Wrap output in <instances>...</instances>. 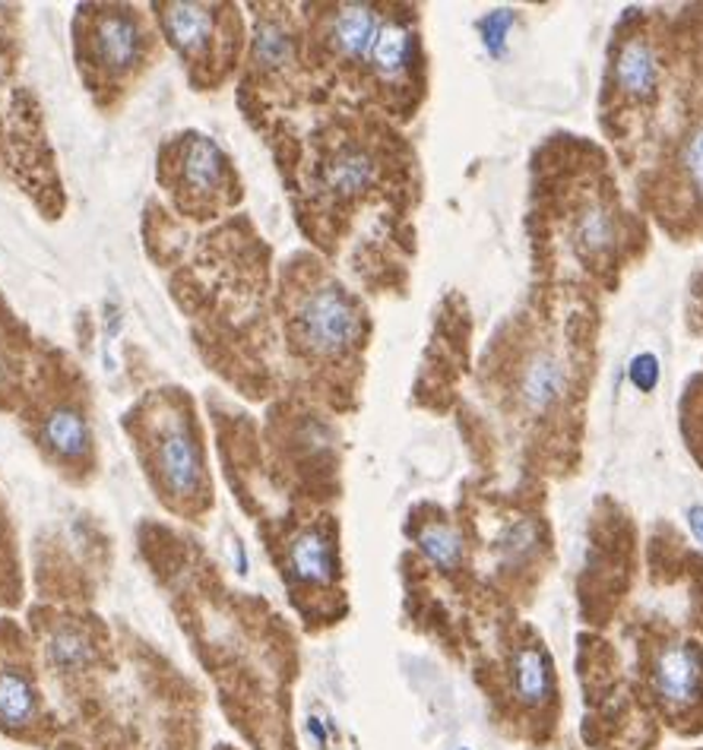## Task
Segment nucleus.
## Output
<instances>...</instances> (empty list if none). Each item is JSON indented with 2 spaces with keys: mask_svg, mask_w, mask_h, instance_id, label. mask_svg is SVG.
<instances>
[{
  "mask_svg": "<svg viewBox=\"0 0 703 750\" xmlns=\"http://www.w3.org/2000/svg\"><path fill=\"white\" fill-rule=\"evenodd\" d=\"M362 332V317L355 304L339 289H320L307 294L299 311V336L317 355H339L346 352Z\"/></svg>",
  "mask_w": 703,
  "mask_h": 750,
  "instance_id": "obj_1",
  "label": "nucleus"
},
{
  "mask_svg": "<svg viewBox=\"0 0 703 750\" xmlns=\"http://www.w3.org/2000/svg\"><path fill=\"white\" fill-rule=\"evenodd\" d=\"M656 697L671 710H688L701 700L703 655L694 643H666L653 658Z\"/></svg>",
  "mask_w": 703,
  "mask_h": 750,
  "instance_id": "obj_2",
  "label": "nucleus"
},
{
  "mask_svg": "<svg viewBox=\"0 0 703 750\" xmlns=\"http://www.w3.org/2000/svg\"><path fill=\"white\" fill-rule=\"evenodd\" d=\"M156 465L162 475V485L168 494L174 497H191L197 494L203 485V453L201 444L194 440V434L184 424H171L159 450H156Z\"/></svg>",
  "mask_w": 703,
  "mask_h": 750,
  "instance_id": "obj_3",
  "label": "nucleus"
},
{
  "mask_svg": "<svg viewBox=\"0 0 703 750\" xmlns=\"http://www.w3.org/2000/svg\"><path fill=\"white\" fill-rule=\"evenodd\" d=\"M143 55V33L136 20L124 13H108L96 26V61L111 73H124Z\"/></svg>",
  "mask_w": 703,
  "mask_h": 750,
  "instance_id": "obj_4",
  "label": "nucleus"
},
{
  "mask_svg": "<svg viewBox=\"0 0 703 750\" xmlns=\"http://www.w3.org/2000/svg\"><path fill=\"white\" fill-rule=\"evenodd\" d=\"M289 573L307 586H327L336 577V555L330 539L320 529H304L289 545Z\"/></svg>",
  "mask_w": 703,
  "mask_h": 750,
  "instance_id": "obj_5",
  "label": "nucleus"
},
{
  "mask_svg": "<svg viewBox=\"0 0 703 750\" xmlns=\"http://www.w3.org/2000/svg\"><path fill=\"white\" fill-rule=\"evenodd\" d=\"M568 390V367L558 355L538 352L520 377V399L530 412H548Z\"/></svg>",
  "mask_w": 703,
  "mask_h": 750,
  "instance_id": "obj_6",
  "label": "nucleus"
},
{
  "mask_svg": "<svg viewBox=\"0 0 703 750\" xmlns=\"http://www.w3.org/2000/svg\"><path fill=\"white\" fill-rule=\"evenodd\" d=\"M384 20L371 10V7H342L336 13L334 29H330V38H334L336 51L349 61H371V48L377 41V33H380Z\"/></svg>",
  "mask_w": 703,
  "mask_h": 750,
  "instance_id": "obj_7",
  "label": "nucleus"
},
{
  "mask_svg": "<svg viewBox=\"0 0 703 750\" xmlns=\"http://www.w3.org/2000/svg\"><path fill=\"white\" fill-rule=\"evenodd\" d=\"M510 685L523 706H542L552 697V662L538 646H520L510 662Z\"/></svg>",
  "mask_w": 703,
  "mask_h": 750,
  "instance_id": "obj_8",
  "label": "nucleus"
},
{
  "mask_svg": "<svg viewBox=\"0 0 703 750\" xmlns=\"http://www.w3.org/2000/svg\"><path fill=\"white\" fill-rule=\"evenodd\" d=\"M659 83V64L656 55L646 41H628L621 45L618 58H615V86L631 98L650 96Z\"/></svg>",
  "mask_w": 703,
  "mask_h": 750,
  "instance_id": "obj_9",
  "label": "nucleus"
},
{
  "mask_svg": "<svg viewBox=\"0 0 703 750\" xmlns=\"http://www.w3.org/2000/svg\"><path fill=\"white\" fill-rule=\"evenodd\" d=\"M162 23L171 45L184 55H197L213 38V13L201 3H166Z\"/></svg>",
  "mask_w": 703,
  "mask_h": 750,
  "instance_id": "obj_10",
  "label": "nucleus"
},
{
  "mask_svg": "<svg viewBox=\"0 0 703 750\" xmlns=\"http://www.w3.org/2000/svg\"><path fill=\"white\" fill-rule=\"evenodd\" d=\"M38 718V693L16 668H0V728L23 731Z\"/></svg>",
  "mask_w": 703,
  "mask_h": 750,
  "instance_id": "obj_11",
  "label": "nucleus"
},
{
  "mask_svg": "<svg viewBox=\"0 0 703 750\" xmlns=\"http://www.w3.org/2000/svg\"><path fill=\"white\" fill-rule=\"evenodd\" d=\"M412 51H415L412 33L397 20H387L377 33L374 48H371V64L384 80H400L412 64Z\"/></svg>",
  "mask_w": 703,
  "mask_h": 750,
  "instance_id": "obj_12",
  "label": "nucleus"
},
{
  "mask_svg": "<svg viewBox=\"0 0 703 750\" xmlns=\"http://www.w3.org/2000/svg\"><path fill=\"white\" fill-rule=\"evenodd\" d=\"M374 174H377V168H374V159H371L368 153H362V149H342L334 162L327 165L324 181H327V188L334 194L355 196L362 194V191H368L371 184H374Z\"/></svg>",
  "mask_w": 703,
  "mask_h": 750,
  "instance_id": "obj_13",
  "label": "nucleus"
},
{
  "mask_svg": "<svg viewBox=\"0 0 703 750\" xmlns=\"http://www.w3.org/2000/svg\"><path fill=\"white\" fill-rule=\"evenodd\" d=\"M48 662L64 675H76V672H86L96 665V646L83 630L61 627L48 640Z\"/></svg>",
  "mask_w": 703,
  "mask_h": 750,
  "instance_id": "obj_14",
  "label": "nucleus"
},
{
  "mask_svg": "<svg viewBox=\"0 0 703 750\" xmlns=\"http://www.w3.org/2000/svg\"><path fill=\"white\" fill-rule=\"evenodd\" d=\"M184 178L197 194L216 191L226 178V156L219 153V146L203 136L194 140L184 153Z\"/></svg>",
  "mask_w": 703,
  "mask_h": 750,
  "instance_id": "obj_15",
  "label": "nucleus"
},
{
  "mask_svg": "<svg viewBox=\"0 0 703 750\" xmlns=\"http://www.w3.org/2000/svg\"><path fill=\"white\" fill-rule=\"evenodd\" d=\"M45 444L64 459H76L86 453L89 447V427L83 422L80 412L73 409H58L48 424H45Z\"/></svg>",
  "mask_w": 703,
  "mask_h": 750,
  "instance_id": "obj_16",
  "label": "nucleus"
},
{
  "mask_svg": "<svg viewBox=\"0 0 703 750\" xmlns=\"http://www.w3.org/2000/svg\"><path fill=\"white\" fill-rule=\"evenodd\" d=\"M419 552L428 557L437 570H457L463 564L466 545H463V539H460V532L453 525L435 522V525H425L419 532Z\"/></svg>",
  "mask_w": 703,
  "mask_h": 750,
  "instance_id": "obj_17",
  "label": "nucleus"
},
{
  "mask_svg": "<svg viewBox=\"0 0 703 750\" xmlns=\"http://www.w3.org/2000/svg\"><path fill=\"white\" fill-rule=\"evenodd\" d=\"M618 241V222L603 203H590L577 222V244L583 254H605Z\"/></svg>",
  "mask_w": 703,
  "mask_h": 750,
  "instance_id": "obj_18",
  "label": "nucleus"
},
{
  "mask_svg": "<svg viewBox=\"0 0 703 750\" xmlns=\"http://www.w3.org/2000/svg\"><path fill=\"white\" fill-rule=\"evenodd\" d=\"M538 552V525L533 520H517L498 539V555L504 564H526Z\"/></svg>",
  "mask_w": 703,
  "mask_h": 750,
  "instance_id": "obj_19",
  "label": "nucleus"
},
{
  "mask_svg": "<svg viewBox=\"0 0 703 750\" xmlns=\"http://www.w3.org/2000/svg\"><path fill=\"white\" fill-rule=\"evenodd\" d=\"M254 58L257 64H264L267 70H279L292 61V38L282 26L276 23H267L257 29V38H254Z\"/></svg>",
  "mask_w": 703,
  "mask_h": 750,
  "instance_id": "obj_20",
  "label": "nucleus"
},
{
  "mask_svg": "<svg viewBox=\"0 0 703 750\" xmlns=\"http://www.w3.org/2000/svg\"><path fill=\"white\" fill-rule=\"evenodd\" d=\"M513 26V13L510 10H495L485 20H478V33H482V45L488 48V55L501 58L507 48V33Z\"/></svg>",
  "mask_w": 703,
  "mask_h": 750,
  "instance_id": "obj_21",
  "label": "nucleus"
},
{
  "mask_svg": "<svg viewBox=\"0 0 703 750\" xmlns=\"http://www.w3.org/2000/svg\"><path fill=\"white\" fill-rule=\"evenodd\" d=\"M684 174H688L694 194L703 199V124L691 133V140L684 146Z\"/></svg>",
  "mask_w": 703,
  "mask_h": 750,
  "instance_id": "obj_22",
  "label": "nucleus"
},
{
  "mask_svg": "<svg viewBox=\"0 0 703 750\" xmlns=\"http://www.w3.org/2000/svg\"><path fill=\"white\" fill-rule=\"evenodd\" d=\"M631 384L643 392H650L659 384V359L653 352H643L631 361Z\"/></svg>",
  "mask_w": 703,
  "mask_h": 750,
  "instance_id": "obj_23",
  "label": "nucleus"
},
{
  "mask_svg": "<svg viewBox=\"0 0 703 750\" xmlns=\"http://www.w3.org/2000/svg\"><path fill=\"white\" fill-rule=\"evenodd\" d=\"M307 735L314 738V745H317V748H324V745H327V728H324V722H320L317 716L307 718Z\"/></svg>",
  "mask_w": 703,
  "mask_h": 750,
  "instance_id": "obj_24",
  "label": "nucleus"
},
{
  "mask_svg": "<svg viewBox=\"0 0 703 750\" xmlns=\"http://www.w3.org/2000/svg\"><path fill=\"white\" fill-rule=\"evenodd\" d=\"M688 525H691L694 539L703 545V507H691V510H688Z\"/></svg>",
  "mask_w": 703,
  "mask_h": 750,
  "instance_id": "obj_25",
  "label": "nucleus"
}]
</instances>
